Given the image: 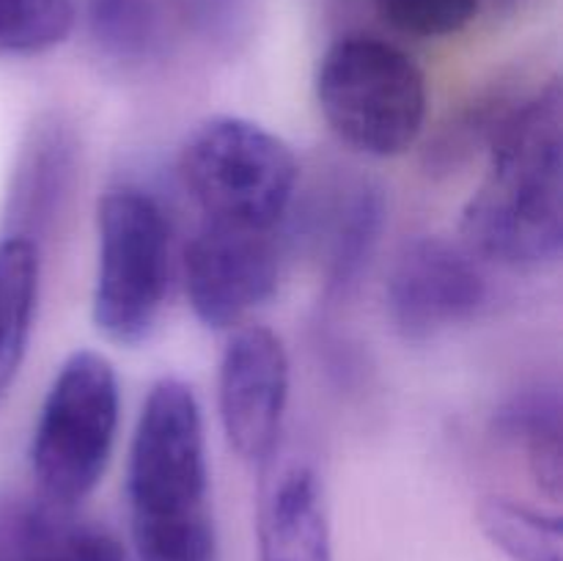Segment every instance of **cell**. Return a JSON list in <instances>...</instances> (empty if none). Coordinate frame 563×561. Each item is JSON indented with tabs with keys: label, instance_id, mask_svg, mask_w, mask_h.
I'll use <instances>...</instances> for the list:
<instances>
[{
	"label": "cell",
	"instance_id": "1",
	"mask_svg": "<svg viewBox=\"0 0 563 561\" xmlns=\"http://www.w3.org/2000/svg\"><path fill=\"white\" fill-rule=\"evenodd\" d=\"M462 245L482 264L544 273L563 253L561 80L528 88L487 148V174L462 209Z\"/></svg>",
	"mask_w": 563,
	"mask_h": 561
},
{
	"label": "cell",
	"instance_id": "2",
	"mask_svg": "<svg viewBox=\"0 0 563 561\" xmlns=\"http://www.w3.org/2000/svg\"><path fill=\"white\" fill-rule=\"evenodd\" d=\"M124 498L135 561H220L203 410L181 377L154 380L143 399Z\"/></svg>",
	"mask_w": 563,
	"mask_h": 561
},
{
	"label": "cell",
	"instance_id": "3",
	"mask_svg": "<svg viewBox=\"0 0 563 561\" xmlns=\"http://www.w3.org/2000/svg\"><path fill=\"white\" fill-rule=\"evenodd\" d=\"M176 170L203 223L247 231H284L300 182L289 143L242 116H209L192 127Z\"/></svg>",
	"mask_w": 563,
	"mask_h": 561
},
{
	"label": "cell",
	"instance_id": "4",
	"mask_svg": "<svg viewBox=\"0 0 563 561\" xmlns=\"http://www.w3.org/2000/svg\"><path fill=\"white\" fill-rule=\"evenodd\" d=\"M313 97L333 135L366 157L390 160L421 141L427 75L410 53L379 36H341L317 64Z\"/></svg>",
	"mask_w": 563,
	"mask_h": 561
},
{
	"label": "cell",
	"instance_id": "5",
	"mask_svg": "<svg viewBox=\"0 0 563 561\" xmlns=\"http://www.w3.org/2000/svg\"><path fill=\"white\" fill-rule=\"evenodd\" d=\"M121 424L115 366L97 350H75L53 374L27 446L38 498L77 509L108 473Z\"/></svg>",
	"mask_w": 563,
	"mask_h": 561
},
{
	"label": "cell",
	"instance_id": "6",
	"mask_svg": "<svg viewBox=\"0 0 563 561\" xmlns=\"http://www.w3.org/2000/svg\"><path fill=\"white\" fill-rule=\"evenodd\" d=\"M93 328L119 346H141L163 317L170 284V226L157 198L137 185L99 196Z\"/></svg>",
	"mask_w": 563,
	"mask_h": 561
},
{
	"label": "cell",
	"instance_id": "7",
	"mask_svg": "<svg viewBox=\"0 0 563 561\" xmlns=\"http://www.w3.org/2000/svg\"><path fill=\"white\" fill-rule=\"evenodd\" d=\"M487 302L484 264L462 242L438 234L405 242L385 280V317L394 333L410 344L473 322Z\"/></svg>",
	"mask_w": 563,
	"mask_h": 561
},
{
	"label": "cell",
	"instance_id": "8",
	"mask_svg": "<svg viewBox=\"0 0 563 561\" xmlns=\"http://www.w3.org/2000/svg\"><path fill=\"white\" fill-rule=\"evenodd\" d=\"M284 270L280 231L203 223L181 253V284L198 322L229 333L278 292Z\"/></svg>",
	"mask_w": 563,
	"mask_h": 561
},
{
	"label": "cell",
	"instance_id": "9",
	"mask_svg": "<svg viewBox=\"0 0 563 561\" xmlns=\"http://www.w3.org/2000/svg\"><path fill=\"white\" fill-rule=\"evenodd\" d=\"M291 363L273 328L245 322L229 330L218 363V413L229 449L242 462H273L289 410Z\"/></svg>",
	"mask_w": 563,
	"mask_h": 561
},
{
	"label": "cell",
	"instance_id": "10",
	"mask_svg": "<svg viewBox=\"0 0 563 561\" xmlns=\"http://www.w3.org/2000/svg\"><path fill=\"white\" fill-rule=\"evenodd\" d=\"M80 174V138L64 113H42L16 148L3 201V234L42 242L66 212Z\"/></svg>",
	"mask_w": 563,
	"mask_h": 561
},
{
	"label": "cell",
	"instance_id": "11",
	"mask_svg": "<svg viewBox=\"0 0 563 561\" xmlns=\"http://www.w3.org/2000/svg\"><path fill=\"white\" fill-rule=\"evenodd\" d=\"M258 561H333L324 487L308 462H291L264 484Z\"/></svg>",
	"mask_w": 563,
	"mask_h": 561
},
{
	"label": "cell",
	"instance_id": "12",
	"mask_svg": "<svg viewBox=\"0 0 563 561\" xmlns=\"http://www.w3.org/2000/svg\"><path fill=\"white\" fill-rule=\"evenodd\" d=\"M3 542L11 561H130L115 534L44 498L16 512Z\"/></svg>",
	"mask_w": 563,
	"mask_h": 561
},
{
	"label": "cell",
	"instance_id": "13",
	"mask_svg": "<svg viewBox=\"0 0 563 561\" xmlns=\"http://www.w3.org/2000/svg\"><path fill=\"white\" fill-rule=\"evenodd\" d=\"M493 429L498 440L520 451L533 484L559 504L563 487V405L559 388L537 385L515 394L495 410Z\"/></svg>",
	"mask_w": 563,
	"mask_h": 561
},
{
	"label": "cell",
	"instance_id": "14",
	"mask_svg": "<svg viewBox=\"0 0 563 561\" xmlns=\"http://www.w3.org/2000/svg\"><path fill=\"white\" fill-rule=\"evenodd\" d=\"M388 223V204L383 190L372 182H361L341 204L328 240L322 300L328 308H339L361 289L374 256L383 242Z\"/></svg>",
	"mask_w": 563,
	"mask_h": 561
},
{
	"label": "cell",
	"instance_id": "15",
	"mask_svg": "<svg viewBox=\"0 0 563 561\" xmlns=\"http://www.w3.org/2000/svg\"><path fill=\"white\" fill-rule=\"evenodd\" d=\"M42 289V248L0 234V405L9 399L31 346Z\"/></svg>",
	"mask_w": 563,
	"mask_h": 561
},
{
	"label": "cell",
	"instance_id": "16",
	"mask_svg": "<svg viewBox=\"0 0 563 561\" xmlns=\"http://www.w3.org/2000/svg\"><path fill=\"white\" fill-rule=\"evenodd\" d=\"M528 88H517L511 82L500 80L484 91L473 94L462 108L451 110L449 119L434 130L423 165L432 176H451L465 168L478 154H487L489 143L498 135L506 116L517 108Z\"/></svg>",
	"mask_w": 563,
	"mask_h": 561
},
{
	"label": "cell",
	"instance_id": "17",
	"mask_svg": "<svg viewBox=\"0 0 563 561\" xmlns=\"http://www.w3.org/2000/svg\"><path fill=\"white\" fill-rule=\"evenodd\" d=\"M478 528L509 561H563L559 512H544L506 495H487L478 504Z\"/></svg>",
	"mask_w": 563,
	"mask_h": 561
},
{
	"label": "cell",
	"instance_id": "18",
	"mask_svg": "<svg viewBox=\"0 0 563 561\" xmlns=\"http://www.w3.org/2000/svg\"><path fill=\"white\" fill-rule=\"evenodd\" d=\"M86 25L93 47L115 64H143L159 47L157 0H88Z\"/></svg>",
	"mask_w": 563,
	"mask_h": 561
},
{
	"label": "cell",
	"instance_id": "19",
	"mask_svg": "<svg viewBox=\"0 0 563 561\" xmlns=\"http://www.w3.org/2000/svg\"><path fill=\"white\" fill-rule=\"evenodd\" d=\"M71 28L75 0H0V55H44L64 44Z\"/></svg>",
	"mask_w": 563,
	"mask_h": 561
},
{
	"label": "cell",
	"instance_id": "20",
	"mask_svg": "<svg viewBox=\"0 0 563 561\" xmlns=\"http://www.w3.org/2000/svg\"><path fill=\"white\" fill-rule=\"evenodd\" d=\"M482 0H374L377 14L412 38H445L462 33Z\"/></svg>",
	"mask_w": 563,
	"mask_h": 561
},
{
	"label": "cell",
	"instance_id": "21",
	"mask_svg": "<svg viewBox=\"0 0 563 561\" xmlns=\"http://www.w3.org/2000/svg\"><path fill=\"white\" fill-rule=\"evenodd\" d=\"M0 561H11V559H9V550H5L3 537H0Z\"/></svg>",
	"mask_w": 563,
	"mask_h": 561
}]
</instances>
